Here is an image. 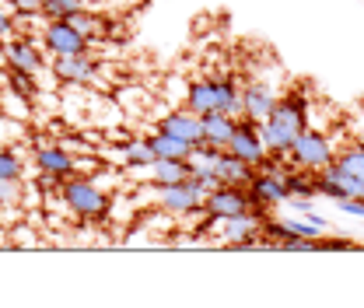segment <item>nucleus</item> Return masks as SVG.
Returning a JSON list of instances; mask_svg holds the SVG:
<instances>
[{"label":"nucleus","mask_w":364,"mask_h":308,"mask_svg":"<svg viewBox=\"0 0 364 308\" xmlns=\"http://www.w3.org/2000/svg\"><path fill=\"white\" fill-rule=\"evenodd\" d=\"M186 109H193L196 116L218 109V78H200V81H189V91H186Z\"/></svg>","instance_id":"obj_18"},{"label":"nucleus","mask_w":364,"mask_h":308,"mask_svg":"<svg viewBox=\"0 0 364 308\" xmlns=\"http://www.w3.org/2000/svg\"><path fill=\"white\" fill-rule=\"evenodd\" d=\"M0 245H7V228H0Z\"/></svg>","instance_id":"obj_35"},{"label":"nucleus","mask_w":364,"mask_h":308,"mask_svg":"<svg viewBox=\"0 0 364 308\" xmlns=\"http://www.w3.org/2000/svg\"><path fill=\"white\" fill-rule=\"evenodd\" d=\"M0 112L4 116H14V120H36V102L32 98H25V95H18V91L4 88L0 91Z\"/></svg>","instance_id":"obj_23"},{"label":"nucleus","mask_w":364,"mask_h":308,"mask_svg":"<svg viewBox=\"0 0 364 308\" xmlns=\"http://www.w3.org/2000/svg\"><path fill=\"white\" fill-rule=\"evenodd\" d=\"M252 211V200H249V189L245 186H235V182H221L207 193L203 200V214L225 221V218H238V214H249Z\"/></svg>","instance_id":"obj_10"},{"label":"nucleus","mask_w":364,"mask_h":308,"mask_svg":"<svg viewBox=\"0 0 364 308\" xmlns=\"http://www.w3.org/2000/svg\"><path fill=\"white\" fill-rule=\"evenodd\" d=\"M49 53L43 49L39 36H21L14 32L11 39L0 43V63L14 67V70H28V74H49Z\"/></svg>","instance_id":"obj_4"},{"label":"nucleus","mask_w":364,"mask_h":308,"mask_svg":"<svg viewBox=\"0 0 364 308\" xmlns=\"http://www.w3.org/2000/svg\"><path fill=\"white\" fill-rule=\"evenodd\" d=\"M4 4L14 18H39L43 14V0H4Z\"/></svg>","instance_id":"obj_29"},{"label":"nucleus","mask_w":364,"mask_h":308,"mask_svg":"<svg viewBox=\"0 0 364 308\" xmlns=\"http://www.w3.org/2000/svg\"><path fill=\"white\" fill-rule=\"evenodd\" d=\"M7 88L18 91V95H25V98H32L36 102V95L46 91L39 85V74H28V70H14V67H7Z\"/></svg>","instance_id":"obj_25"},{"label":"nucleus","mask_w":364,"mask_h":308,"mask_svg":"<svg viewBox=\"0 0 364 308\" xmlns=\"http://www.w3.org/2000/svg\"><path fill=\"white\" fill-rule=\"evenodd\" d=\"M85 7H88L85 0H43L46 21H67V18H74L77 11H85Z\"/></svg>","instance_id":"obj_26"},{"label":"nucleus","mask_w":364,"mask_h":308,"mask_svg":"<svg viewBox=\"0 0 364 308\" xmlns=\"http://www.w3.org/2000/svg\"><path fill=\"white\" fill-rule=\"evenodd\" d=\"M18 32V25H14V14L7 11V4H0V43L4 39H11Z\"/></svg>","instance_id":"obj_32"},{"label":"nucleus","mask_w":364,"mask_h":308,"mask_svg":"<svg viewBox=\"0 0 364 308\" xmlns=\"http://www.w3.org/2000/svg\"><path fill=\"white\" fill-rule=\"evenodd\" d=\"M28 144H32V165H36V172L56 176L60 182L74 176V161H77V154H70L63 144L46 140V137H32Z\"/></svg>","instance_id":"obj_8"},{"label":"nucleus","mask_w":364,"mask_h":308,"mask_svg":"<svg viewBox=\"0 0 364 308\" xmlns=\"http://www.w3.org/2000/svg\"><path fill=\"white\" fill-rule=\"evenodd\" d=\"M151 151H154V158H179V161H189V151H193V144H186L179 137H172V133H161L154 130L151 137Z\"/></svg>","instance_id":"obj_21"},{"label":"nucleus","mask_w":364,"mask_h":308,"mask_svg":"<svg viewBox=\"0 0 364 308\" xmlns=\"http://www.w3.org/2000/svg\"><path fill=\"white\" fill-rule=\"evenodd\" d=\"M25 203V179H0V207Z\"/></svg>","instance_id":"obj_28"},{"label":"nucleus","mask_w":364,"mask_h":308,"mask_svg":"<svg viewBox=\"0 0 364 308\" xmlns=\"http://www.w3.org/2000/svg\"><path fill=\"white\" fill-rule=\"evenodd\" d=\"M0 4H4V0H0Z\"/></svg>","instance_id":"obj_36"},{"label":"nucleus","mask_w":364,"mask_h":308,"mask_svg":"<svg viewBox=\"0 0 364 308\" xmlns=\"http://www.w3.org/2000/svg\"><path fill=\"white\" fill-rule=\"evenodd\" d=\"M56 196H60V203H63L67 214H74V218H81V221H105L109 218V207H112V196L91 176L63 179L60 189H56Z\"/></svg>","instance_id":"obj_2"},{"label":"nucleus","mask_w":364,"mask_h":308,"mask_svg":"<svg viewBox=\"0 0 364 308\" xmlns=\"http://www.w3.org/2000/svg\"><path fill=\"white\" fill-rule=\"evenodd\" d=\"M280 102V95L270 81L256 78V81H245L242 85V120H252V123H263L273 112V105Z\"/></svg>","instance_id":"obj_13"},{"label":"nucleus","mask_w":364,"mask_h":308,"mask_svg":"<svg viewBox=\"0 0 364 308\" xmlns=\"http://www.w3.org/2000/svg\"><path fill=\"white\" fill-rule=\"evenodd\" d=\"M249 200H252V207H280V203H287V186H284V176H280V169H277V158H267L259 169H256V176L249 179Z\"/></svg>","instance_id":"obj_7"},{"label":"nucleus","mask_w":364,"mask_h":308,"mask_svg":"<svg viewBox=\"0 0 364 308\" xmlns=\"http://www.w3.org/2000/svg\"><path fill=\"white\" fill-rule=\"evenodd\" d=\"M287 161L298 165V169H309V172H322L326 165L336 161V144H333V137L326 130L305 127V130L294 137V144L287 151Z\"/></svg>","instance_id":"obj_3"},{"label":"nucleus","mask_w":364,"mask_h":308,"mask_svg":"<svg viewBox=\"0 0 364 308\" xmlns=\"http://www.w3.org/2000/svg\"><path fill=\"white\" fill-rule=\"evenodd\" d=\"M228 151H231L235 158H242L245 165H252V169H259V165L270 158V151H267V144H263V133H259V123L242 120V116H238L235 133H231V140H228Z\"/></svg>","instance_id":"obj_11"},{"label":"nucleus","mask_w":364,"mask_h":308,"mask_svg":"<svg viewBox=\"0 0 364 308\" xmlns=\"http://www.w3.org/2000/svg\"><path fill=\"white\" fill-rule=\"evenodd\" d=\"M309 127V95L298 88V91H287L273 112L259 123V133H263V144L270 151V158H287L294 137Z\"/></svg>","instance_id":"obj_1"},{"label":"nucleus","mask_w":364,"mask_h":308,"mask_svg":"<svg viewBox=\"0 0 364 308\" xmlns=\"http://www.w3.org/2000/svg\"><path fill=\"white\" fill-rule=\"evenodd\" d=\"M154 161V151H151V140L147 137H130L123 144H116V165L127 172V169H147Z\"/></svg>","instance_id":"obj_16"},{"label":"nucleus","mask_w":364,"mask_h":308,"mask_svg":"<svg viewBox=\"0 0 364 308\" xmlns=\"http://www.w3.org/2000/svg\"><path fill=\"white\" fill-rule=\"evenodd\" d=\"M67 21H70V25H77V28L88 36L91 43H98V39L105 36V18H98V14H95V11H88V7H85V11H77L74 18H67Z\"/></svg>","instance_id":"obj_27"},{"label":"nucleus","mask_w":364,"mask_h":308,"mask_svg":"<svg viewBox=\"0 0 364 308\" xmlns=\"http://www.w3.org/2000/svg\"><path fill=\"white\" fill-rule=\"evenodd\" d=\"M287 203H291L294 214H312L316 211V196H287Z\"/></svg>","instance_id":"obj_33"},{"label":"nucleus","mask_w":364,"mask_h":308,"mask_svg":"<svg viewBox=\"0 0 364 308\" xmlns=\"http://www.w3.org/2000/svg\"><path fill=\"white\" fill-rule=\"evenodd\" d=\"M214 172H218L221 182H235V186H249V179L256 176V169L245 165L242 158H235L228 147H221V154H218V161H214Z\"/></svg>","instance_id":"obj_19"},{"label":"nucleus","mask_w":364,"mask_h":308,"mask_svg":"<svg viewBox=\"0 0 364 308\" xmlns=\"http://www.w3.org/2000/svg\"><path fill=\"white\" fill-rule=\"evenodd\" d=\"M49 70H53L60 88H91V85H98L102 60L91 49L88 53H70V56H53Z\"/></svg>","instance_id":"obj_5"},{"label":"nucleus","mask_w":364,"mask_h":308,"mask_svg":"<svg viewBox=\"0 0 364 308\" xmlns=\"http://www.w3.org/2000/svg\"><path fill=\"white\" fill-rule=\"evenodd\" d=\"M218 109L228 112V116H242V81L235 74H225L218 78Z\"/></svg>","instance_id":"obj_20"},{"label":"nucleus","mask_w":364,"mask_h":308,"mask_svg":"<svg viewBox=\"0 0 364 308\" xmlns=\"http://www.w3.org/2000/svg\"><path fill=\"white\" fill-rule=\"evenodd\" d=\"M154 130L172 133V137H179L186 144H200V140H203L200 116H196L193 109H186V105H176V109H168L165 116H158V127H154Z\"/></svg>","instance_id":"obj_14"},{"label":"nucleus","mask_w":364,"mask_h":308,"mask_svg":"<svg viewBox=\"0 0 364 308\" xmlns=\"http://www.w3.org/2000/svg\"><path fill=\"white\" fill-rule=\"evenodd\" d=\"M354 245H358L354 238H326V235H322V238H316L318 253H322V249H329V253H350Z\"/></svg>","instance_id":"obj_30"},{"label":"nucleus","mask_w":364,"mask_h":308,"mask_svg":"<svg viewBox=\"0 0 364 308\" xmlns=\"http://www.w3.org/2000/svg\"><path fill=\"white\" fill-rule=\"evenodd\" d=\"M203 200H207V193H203L193 179L172 182V186H154V203L179 221L200 218V214H203Z\"/></svg>","instance_id":"obj_6"},{"label":"nucleus","mask_w":364,"mask_h":308,"mask_svg":"<svg viewBox=\"0 0 364 308\" xmlns=\"http://www.w3.org/2000/svg\"><path fill=\"white\" fill-rule=\"evenodd\" d=\"M32 140V123L28 120H14L0 112V144H28Z\"/></svg>","instance_id":"obj_24"},{"label":"nucleus","mask_w":364,"mask_h":308,"mask_svg":"<svg viewBox=\"0 0 364 308\" xmlns=\"http://www.w3.org/2000/svg\"><path fill=\"white\" fill-rule=\"evenodd\" d=\"M316 189L318 196H326V200H347V196H364V179L350 176L340 161H333V165H326L322 172H316Z\"/></svg>","instance_id":"obj_12"},{"label":"nucleus","mask_w":364,"mask_h":308,"mask_svg":"<svg viewBox=\"0 0 364 308\" xmlns=\"http://www.w3.org/2000/svg\"><path fill=\"white\" fill-rule=\"evenodd\" d=\"M134 172H144L140 182H151V186H172V182H186L193 165L189 161H179V158H154L147 169H134Z\"/></svg>","instance_id":"obj_15"},{"label":"nucleus","mask_w":364,"mask_h":308,"mask_svg":"<svg viewBox=\"0 0 364 308\" xmlns=\"http://www.w3.org/2000/svg\"><path fill=\"white\" fill-rule=\"evenodd\" d=\"M39 39H43V49L49 56H70V53H88V49H95V43L77 25H70V21H46Z\"/></svg>","instance_id":"obj_9"},{"label":"nucleus","mask_w":364,"mask_h":308,"mask_svg":"<svg viewBox=\"0 0 364 308\" xmlns=\"http://www.w3.org/2000/svg\"><path fill=\"white\" fill-rule=\"evenodd\" d=\"M7 88V67H4V63H0V91Z\"/></svg>","instance_id":"obj_34"},{"label":"nucleus","mask_w":364,"mask_h":308,"mask_svg":"<svg viewBox=\"0 0 364 308\" xmlns=\"http://www.w3.org/2000/svg\"><path fill=\"white\" fill-rule=\"evenodd\" d=\"M235 116H228L221 109H210V112H203L200 116V127H203V140L207 144H214V147H228V140H231V133H235Z\"/></svg>","instance_id":"obj_17"},{"label":"nucleus","mask_w":364,"mask_h":308,"mask_svg":"<svg viewBox=\"0 0 364 308\" xmlns=\"http://www.w3.org/2000/svg\"><path fill=\"white\" fill-rule=\"evenodd\" d=\"M32 172L28 158L14 144H0V179H25Z\"/></svg>","instance_id":"obj_22"},{"label":"nucleus","mask_w":364,"mask_h":308,"mask_svg":"<svg viewBox=\"0 0 364 308\" xmlns=\"http://www.w3.org/2000/svg\"><path fill=\"white\" fill-rule=\"evenodd\" d=\"M336 211H340V214H347V218H364V196L336 200Z\"/></svg>","instance_id":"obj_31"}]
</instances>
